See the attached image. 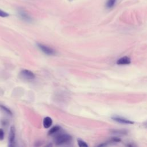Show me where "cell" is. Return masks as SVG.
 Listing matches in <instances>:
<instances>
[{"label":"cell","mask_w":147,"mask_h":147,"mask_svg":"<svg viewBox=\"0 0 147 147\" xmlns=\"http://www.w3.org/2000/svg\"><path fill=\"white\" fill-rule=\"evenodd\" d=\"M72 140V137L67 133H61L56 136L54 141L56 145L60 146L70 142Z\"/></svg>","instance_id":"6da1fadb"},{"label":"cell","mask_w":147,"mask_h":147,"mask_svg":"<svg viewBox=\"0 0 147 147\" xmlns=\"http://www.w3.org/2000/svg\"><path fill=\"white\" fill-rule=\"evenodd\" d=\"M8 147H16V130L13 126L10 127L9 130Z\"/></svg>","instance_id":"7a4b0ae2"},{"label":"cell","mask_w":147,"mask_h":147,"mask_svg":"<svg viewBox=\"0 0 147 147\" xmlns=\"http://www.w3.org/2000/svg\"><path fill=\"white\" fill-rule=\"evenodd\" d=\"M37 47L39 48V49L45 54L48 55H54L56 54V51L54 49L51 48L49 46L45 45L44 44L38 43L37 44Z\"/></svg>","instance_id":"3957f363"},{"label":"cell","mask_w":147,"mask_h":147,"mask_svg":"<svg viewBox=\"0 0 147 147\" xmlns=\"http://www.w3.org/2000/svg\"><path fill=\"white\" fill-rule=\"evenodd\" d=\"M20 76L22 79L25 80H32L34 79V74L28 69H23L20 73Z\"/></svg>","instance_id":"277c9868"},{"label":"cell","mask_w":147,"mask_h":147,"mask_svg":"<svg viewBox=\"0 0 147 147\" xmlns=\"http://www.w3.org/2000/svg\"><path fill=\"white\" fill-rule=\"evenodd\" d=\"M18 14L21 20L26 22H32L33 20L30 15L23 9H19L18 10Z\"/></svg>","instance_id":"5b68a950"},{"label":"cell","mask_w":147,"mask_h":147,"mask_svg":"<svg viewBox=\"0 0 147 147\" xmlns=\"http://www.w3.org/2000/svg\"><path fill=\"white\" fill-rule=\"evenodd\" d=\"M111 119L118 123H123V124H133L134 122L132 121H130V119H128L127 118L118 116V115H114L111 117Z\"/></svg>","instance_id":"8992f818"},{"label":"cell","mask_w":147,"mask_h":147,"mask_svg":"<svg viewBox=\"0 0 147 147\" xmlns=\"http://www.w3.org/2000/svg\"><path fill=\"white\" fill-rule=\"evenodd\" d=\"M121 141V139L118 137H111L109 140L107 141L106 142H103L99 145H98L96 147H106L108 145L111 144H115L118 142Z\"/></svg>","instance_id":"52a82bcc"},{"label":"cell","mask_w":147,"mask_h":147,"mask_svg":"<svg viewBox=\"0 0 147 147\" xmlns=\"http://www.w3.org/2000/svg\"><path fill=\"white\" fill-rule=\"evenodd\" d=\"M131 62L130 59L127 56H123L119 59L117 61V64L118 65H127L130 64Z\"/></svg>","instance_id":"ba28073f"},{"label":"cell","mask_w":147,"mask_h":147,"mask_svg":"<svg viewBox=\"0 0 147 147\" xmlns=\"http://www.w3.org/2000/svg\"><path fill=\"white\" fill-rule=\"evenodd\" d=\"M52 124V119L49 117H46L43 119V126L45 129L49 128Z\"/></svg>","instance_id":"9c48e42d"},{"label":"cell","mask_w":147,"mask_h":147,"mask_svg":"<svg viewBox=\"0 0 147 147\" xmlns=\"http://www.w3.org/2000/svg\"><path fill=\"white\" fill-rule=\"evenodd\" d=\"M60 129H61V127L58 125L54 126L49 130V131L48 132V136L53 135V134L56 133L57 132H58L60 130Z\"/></svg>","instance_id":"30bf717a"},{"label":"cell","mask_w":147,"mask_h":147,"mask_svg":"<svg viewBox=\"0 0 147 147\" xmlns=\"http://www.w3.org/2000/svg\"><path fill=\"white\" fill-rule=\"evenodd\" d=\"M111 132L113 134H117V135H125L127 133V130H119V129H115V130H111Z\"/></svg>","instance_id":"8fae6325"},{"label":"cell","mask_w":147,"mask_h":147,"mask_svg":"<svg viewBox=\"0 0 147 147\" xmlns=\"http://www.w3.org/2000/svg\"><path fill=\"white\" fill-rule=\"evenodd\" d=\"M116 0H107L106 3V8L110 9L113 8L114 5H115Z\"/></svg>","instance_id":"7c38bea8"},{"label":"cell","mask_w":147,"mask_h":147,"mask_svg":"<svg viewBox=\"0 0 147 147\" xmlns=\"http://www.w3.org/2000/svg\"><path fill=\"white\" fill-rule=\"evenodd\" d=\"M77 142H78V145L79 147H88L87 143L85 141H83L82 140L78 139Z\"/></svg>","instance_id":"4fadbf2b"},{"label":"cell","mask_w":147,"mask_h":147,"mask_svg":"<svg viewBox=\"0 0 147 147\" xmlns=\"http://www.w3.org/2000/svg\"><path fill=\"white\" fill-rule=\"evenodd\" d=\"M0 107H1V109L3 110V111H4L6 113H7V114H9V115H12V112L11 111V110H10V109H9L7 107H5V106H3V105H0Z\"/></svg>","instance_id":"5bb4252c"},{"label":"cell","mask_w":147,"mask_h":147,"mask_svg":"<svg viewBox=\"0 0 147 147\" xmlns=\"http://www.w3.org/2000/svg\"><path fill=\"white\" fill-rule=\"evenodd\" d=\"M9 16V13L0 9V17H8Z\"/></svg>","instance_id":"9a60e30c"},{"label":"cell","mask_w":147,"mask_h":147,"mask_svg":"<svg viewBox=\"0 0 147 147\" xmlns=\"http://www.w3.org/2000/svg\"><path fill=\"white\" fill-rule=\"evenodd\" d=\"M125 147H137L136 144L132 142H128L125 145Z\"/></svg>","instance_id":"2e32d148"},{"label":"cell","mask_w":147,"mask_h":147,"mask_svg":"<svg viewBox=\"0 0 147 147\" xmlns=\"http://www.w3.org/2000/svg\"><path fill=\"white\" fill-rule=\"evenodd\" d=\"M4 138V131L3 130V129L0 128V140H3Z\"/></svg>","instance_id":"e0dca14e"},{"label":"cell","mask_w":147,"mask_h":147,"mask_svg":"<svg viewBox=\"0 0 147 147\" xmlns=\"http://www.w3.org/2000/svg\"><path fill=\"white\" fill-rule=\"evenodd\" d=\"M41 145V142H40V141L35 142V144H34V146L35 147H39Z\"/></svg>","instance_id":"ac0fdd59"},{"label":"cell","mask_w":147,"mask_h":147,"mask_svg":"<svg viewBox=\"0 0 147 147\" xmlns=\"http://www.w3.org/2000/svg\"><path fill=\"white\" fill-rule=\"evenodd\" d=\"M44 147H53V144L52 143H49L47 144Z\"/></svg>","instance_id":"d6986e66"},{"label":"cell","mask_w":147,"mask_h":147,"mask_svg":"<svg viewBox=\"0 0 147 147\" xmlns=\"http://www.w3.org/2000/svg\"><path fill=\"white\" fill-rule=\"evenodd\" d=\"M143 126H144V127L147 128V121H146L145 122H144V123H143Z\"/></svg>","instance_id":"ffe728a7"}]
</instances>
